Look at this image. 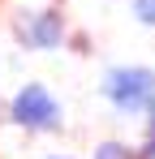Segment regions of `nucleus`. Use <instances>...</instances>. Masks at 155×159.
I'll return each mask as SVG.
<instances>
[{
	"label": "nucleus",
	"mask_w": 155,
	"mask_h": 159,
	"mask_svg": "<svg viewBox=\"0 0 155 159\" xmlns=\"http://www.w3.org/2000/svg\"><path fill=\"white\" fill-rule=\"evenodd\" d=\"M4 120L17 125L22 133H35V138H48V133H60L65 125V107L52 95L43 82H22L9 99H4Z\"/></svg>",
	"instance_id": "f257e3e1"
},
{
	"label": "nucleus",
	"mask_w": 155,
	"mask_h": 159,
	"mask_svg": "<svg viewBox=\"0 0 155 159\" xmlns=\"http://www.w3.org/2000/svg\"><path fill=\"white\" fill-rule=\"evenodd\" d=\"M151 90H155V69L151 65H112L99 82V95L112 103L116 116H142Z\"/></svg>",
	"instance_id": "f03ea898"
},
{
	"label": "nucleus",
	"mask_w": 155,
	"mask_h": 159,
	"mask_svg": "<svg viewBox=\"0 0 155 159\" xmlns=\"http://www.w3.org/2000/svg\"><path fill=\"white\" fill-rule=\"evenodd\" d=\"M13 39L26 52H56L69 43V17L60 4H43V9H22L13 17Z\"/></svg>",
	"instance_id": "7ed1b4c3"
},
{
	"label": "nucleus",
	"mask_w": 155,
	"mask_h": 159,
	"mask_svg": "<svg viewBox=\"0 0 155 159\" xmlns=\"http://www.w3.org/2000/svg\"><path fill=\"white\" fill-rule=\"evenodd\" d=\"M91 159H138V146H129V142H121V138H108V142L95 146Z\"/></svg>",
	"instance_id": "20e7f679"
},
{
	"label": "nucleus",
	"mask_w": 155,
	"mask_h": 159,
	"mask_svg": "<svg viewBox=\"0 0 155 159\" xmlns=\"http://www.w3.org/2000/svg\"><path fill=\"white\" fill-rule=\"evenodd\" d=\"M129 13L138 26H151L155 30V0H129Z\"/></svg>",
	"instance_id": "39448f33"
},
{
	"label": "nucleus",
	"mask_w": 155,
	"mask_h": 159,
	"mask_svg": "<svg viewBox=\"0 0 155 159\" xmlns=\"http://www.w3.org/2000/svg\"><path fill=\"white\" fill-rule=\"evenodd\" d=\"M142 120H147V133H155V90L147 95V107H142Z\"/></svg>",
	"instance_id": "423d86ee"
},
{
	"label": "nucleus",
	"mask_w": 155,
	"mask_h": 159,
	"mask_svg": "<svg viewBox=\"0 0 155 159\" xmlns=\"http://www.w3.org/2000/svg\"><path fill=\"white\" fill-rule=\"evenodd\" d=\"M138 159H155V133L142 138V146H138Z\"/></svg>",
	"instance_id": "0eeeda50"
},
{
	"label": "nucleus",
	"mask_w": 155,
	"mask_h": 159,
	"mask_svg": "<svg viewBox=\"0 0 155 159\" xmlns=\"http://www.w3.org/2000/svg\"><path fill=\"white\" fill-rule=\"evenodd\" d=\"M43 159H73V155H43Z\"/></svg>",
	"instance_id": "6e6552de"
},
{
	"label": "nucleus",
	"mask_w": 155,
	"mask_h": 159,
	"mask_svg": "<svg viewBox=\"0 0 155 159\" xmlns=\"http://www.w3.org/2000/svg\"><path fill=\"white\" fill-rule=\"evenodd\" d=\"M0 120H4V103H0Z\"/></svg>",
	"instance_id": "1a4fd4ad"
}]
</instances>
